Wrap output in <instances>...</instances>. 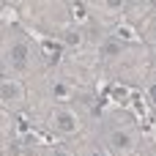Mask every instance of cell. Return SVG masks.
I'll list each match as a JSON object with an SVG mask.
<instances>
[{"mask_svg":"<svg viewBox=\"0 0 156 156\" xmlns=\"http://www.w3.org/2000/svg\"><path fill=\"white\" fill-rule=\"evenodd\" d=\"M27 58H30V47H27V41H25V38L11 41V47H8V66H14V69H25V66H27Z\"/></svg>","mask_w":156,"mask_h":156,"instance_id":"3957f363","label":"cell"},{"mask_svg":"<svg viewBox=\"0 0 156 156\" xmlns=\"http://www.w3.org/2000/svg\"><path fill=\"white\" fill-rule=\"evenodd\" d=\"M88 156H101V154H99V151H90V154H88Z\"/></svg>","mask_w":156,"mask_h":156,"instance_id":"7c38bea8","label":"cell"},{"mask_svg":"<svg viewBox=\"0 0 156 156\" xmlns=\"http://www.w3.org/2000/svg\"><path fill=\"white\" fill-rule=\"evenodd\" d=\"M52 156H71L69 151H63V148H58V151H52Z\"/></svg>","mask_w":156,"mask_h":156,"instance_id":"30bf717a","label":"cell"},{"mask_svg":"<svg viewBox=\"0 0 156 156\" xmlns=\"http://www.w3.org/2000/svg\"><path fill=\"white\" fill-rule=\"evenodd\" d=\"M52 129L58 134H74L80 129V118L71 110H55L52 112Z\"/></svg>","mask_w":156,"mask_h":156,"instance_id":"6da1fadb","label":"cell"},{"mask_svg":"<svg viewBox=\"0 0 156 156\" xmlns=\"http://www.w3.org/2000/svg\"><path fill=\"white\" fill-rule=\"evenodd\" d=\"M148 96H151V101L156 104V80L151 82V88H148Z\"/></svg>","mask_w":156,"mask_h":156,"instance_id":"9c48e42d","label":"cell"},{"mask_svg":"<svg viewBox=\"0 0 156 156\" xmlns=\"http://www.w3.org/2000/svg\"><path fill=\"white\" fill-rule=\"evenodd\" d=\"M151 38H154V41H156V27H154V30H151Z\"/></svg>","mask_w":156,"mask_h":156,"instance_id":"8fae6325","label":"cell"},{"mask_svg":"<svg viewBox=\"0 0 156 156\" xmlns=\"http://www.w3.org/2000/svg\"><path fill=\"white\" fill-rule=\"evenodd\" d=\"M134 143H137V137H134L132 129H115V132L110 134V145H112L118 154H129V151L134 148Z\"/></svg>","mask_w":156,"mask_h":156,"instance_id":"277c9868","label":"cell"},{"mask_svg":"<svg viewBox=\"0 0 156 156\" xmlns=\"http://www.w3.org/2000/svg\"><path fill=\"white\" fill-rule=\"evenodd\" d=\"M0 101L8 107H16L25 101V90L16 80H0Z\"/></svg>","mask_w":156,"mask_h":156,"instance_id":"7a4b0ae2","label":"cell"},{"mask_svg":"<svg viewBox=\"0 0 156 156\" xmlns=\"http://www.w3.org/2000/svg\"><path fill=\"white\" fill-rule=\"evenodd\" d=\"M63 41H66L69 47H80V44H82V33H77V30H66V33H63Z\"/></svg>","mask_w":156,"mask_h":156,"instance_id":"8992f818","label":"cell"},{"mask_svg":"<svg viewBox=\"0 0 156 156\" xmlns=\"http://www.w3.org/2000/svg\"><path fill=\"white\" fill-rule=\"evenodd\" d=\"M52 93H55V96H58V99H63V96H66V93H69V88H66V85H63V82H55V85H52Z\"/></svg>","mask_w":156,"mask_h":156,"instance_id":"ba28073f","label":"cell"},{"mask_svg":"<svg viewBox=\"0 0 156 156\" xmlns=\"http://www.w3.org/2000/svg\"><path fill=\"white\" fill-rule=\"evenodd\" d=\"M121 52H123V44L115 41V38H107V41L101 44V58H118Z\"/></svg>","mask_w":156,"mask_h":156,"instance_id":"5b68a950","label":"cell"},{"mask_svg":"<svg viewBox=\"0 0 156 156\" xmlns=\"http://www.w3.org/2000/svg\"><path fill=\"white\" fill-rule=\"evenodd\" d=\"M101 3H104L110 11H121V8L126 5V0H101Z\"/></svg>","mask_w":156,"mask_h":156,"instance_id":"52a82bcc","label":"cell"}]
</instances>
